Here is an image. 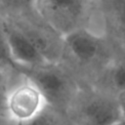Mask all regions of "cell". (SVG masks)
<instances>
[{
    "label": "cell",
    "mask_w": 125,
    "mask_h": 125,
    "mask_svg": "<svg viewBox=\"0 0 125 125\" xmlns=\"http://www.w3.org/2000/svg\"><path fill=\"white\" fill-rule=\"evenodd\" d=\"M7 94L8 90L0 88V119L3 120H9L7 108Z\"/></svg>",
    "instance_id": "cell-12"
},
{
    "label": "cell",
    "mask_w": 125,
    "mask_h": 125,
    "mask_svg": "<svg viewBox=\"0 0 125 125\" xmlns=\"http://www.w3.org/2000/svg\"><path fill=\"white\" fill-rule=\"evenodd\" d=\"M120 124H123V125H125V121H122V122H121Z\"/></svg>",
    "instance_id": "cell-16"
},
{
    "label": "cell",
    "mask_w": 125,
    "mask_h": 125,
    "mask_svg": "<svg viewBox=\"0 0 125 125\" xmlns=\"http://www.w3.org/2000/svg\"><path fill=\"white\" fill-rule=\"evenodd\" d=\"M0 14L22 31L48 62H60L63 37L38 14L34 0H0Z\"/></svg>",
    "instance_id": "cell-2"
},
{
    "label": "cell",
    "mask_w": 125,
    "mask_h": 125,
    "mask_svg": "<svg viewBox=\"0 0 125 125\" xmlns=\"http://www.w3.org/2000/svg\"><path fill=\"white\" fill-rule=\"evenodd\" d=\"M19 75H20V74H19ZM19 75H18V76H19ZM18 76H17V77H18ZM17 77L12 78L11 76H9L7 73H5V72L0 68V88L5 89V90H9L11 84L13 83V81H14Z\"/></svg>",
    "instance_id": "cell-13"
},
{
    "label": "cell",
    "mask_w": 125,
    "mask_h": 125,
    "mask_svg": "<svg viewBox=\"0 0 125 125\" xmlns=\"http://www.w3.org/2000/svg\"><path fill=\"white\" fill-rule=\"evenodd\" d=\"M118 125H123V124H118Z\"/></svg>",
    "instance_id": "cell-17"
},
{
    "label": "cell",
    "mask_w": 125,
    "mask_h": 125,
    "mask_svg": "<svg viewBox=\"0 0 125 125\" xmlns=\"http://www.w3.org/2000/svg\"><path fill=\"white\" fill-rule=\"evenodd\" d=\"M0 125H16V124H14L13 122H11L10 120H3V119H0Z\"/></svg>",
    "instance_id": "cell-15"
},
{
    "label": "cell",
    "mask_w": 125,
    "mask_h": 125,
    "mask_svg": "<svg viewBox=\"0 0 125 125\" xmlns=\"http://www.w3.org/2000/svg\"><path fill=\"white\" fill-rule=\"evenodd\" d=\"M34 6L62 37L81 30L104 34L98 0H34Z\"/></svg>",
    "instance_id": "cell-3"
},
{
    "label": "cell",
    "mask_w": 125,
    "mask_h": 125,
    "mask_svg": "<svg viewBox=\"0 0 125 125\" xmlns=\"http://www.w3.org/2000/svg\"><path fill=\"white\" fill-rule=\"evenodd\" d=\"M18 72L27 77L41 92L48 106L64 116L67 115L82 86L61 63L18 68Z\"/></svg>",
    "instance_id": "cell-4"
},
{
    "label": "cell",
    "mask_w": 125,
    "mask_h": 125,
    "mask_svg": "<svg viewBox=\"0 0 125 125\" xmlns=\"http://www.w3.org/2000/svg\"><path fill=\"white\" fill-rule=\"evenodd\" d=\"M46 106V101L39 89L20 73L7 94L9 120L15 124L25 122L39 114Z\"/></svg>",
    "instance_id": "cell-6"
},
{
    "label": "cell",
    "mask_w": 125,
    "mask_h": 125,
    "mask_svg": "<svg viewBox=\"0 0 125 125\" xmlns=\"http://www.w3.org/2000/svg\"><path fill=\"white\" fill-rule=\"evenodd\" d=\"M1 17L10 54L13 62L17 65V69L20 67H36L50 63L12 21L3 15Z\"/></svg>",
    "instance_id": "cell-7"
},
{
    "label": "cell",
    "mask_w": 125,
    "mask_h": 125,
    "mask_svg": "<svg viewBox=\"0 0 125 125\" xmlns=\"http://www.w3.org/2000/svg\"><path fill=\"white\" fill-rule=\"evenodd\" d=\"M117 100L125 96V50L118 49L115 57L90 86Z\"/></svg>",
    "instance_id": "cell-9"
},
{
    "label": "cell",
    "mask_w": 125,
    "mask_h": 125,
    "mask_svg": "<svg viewBox=\"0 0 125 125\" xmlns=\"http://www.w3.org/2000/svg\"><path fill=\"white\" fill-rule=\"evenodd\" d=\"M69 125H118L123 121L119 100L92 87H82L67 115Z\"/></svg>",
    "instance_id": "cell-5"
},
{
    "label": "cell",
    "mask_w": 125,
    "mask_h": 125,
    "mask_svg": "<svg viewBox=\"0 0 125 125\" xmlns=\"http://www.w3.org/2000/svg\"><path fill=\"white\" fill-rule=\"evenodd\" d=\"M0 68L12 78L17 77L20 73L18 72L17 65L12 60L7 38L4 32L2 17L0 15Z\"/></svg>",
    "instance_id": "cell-11"
},
{
    "label": "cell",
    "mask_w": 125,
    "mask_h": 125,
    "mask_svg": "<svg viewBox=\"0 0 125 125\" xmlns=\"http://www.w3.org/2000/svg\"><path fill=\"white\" fill-rule=\"evenodd\" d=\"M104 34L125 50V0H98Z\"/></svg>",
    "instance_id": "cell-8"
},
{
    "label": "cell",
    "mask_w": 125,
    "mask_h": 125,
    "mask_svg": "<svg viewBox=\"0 0 125 125\" xmlns=\"http://www.w3.org/2000/svg\"><path fill=\"white\" fill-rule=\"evenodd\" d=\"M119 47L104 34L81 30L63 37L59 63L81 84L90 87L115 57Z\"/></svg>",
    "instance_id": "cell-1"
},
{
    "label": "cell",
    "mask_w": 125,
    "mask_h": 125,
    "mask_svg": "<svg viewBox=\"0 0 125 125\" xmlns=\"http://www.w3.org/2000/svg\"><path fill=\"white\" fill-rule=\"evenodd\" d=\"M119 104H120V108L123 116V121H125V96L119 99Z\"/></svg>",
    "instance_id": "cell-14"
},
{
    "label": "cell",
    "mask_w": 125,
    "mask_h": 125,
    "mask_svg": "<svg viewBox=\"0 0 125 125\" xmlns=\"http://www.w3.org/2000/svg\"><path fill=\"white\" fill-rule=\"evenodd\" d=\"M16 125H69V123L66 116L47 105L33 118Z\"/></svg>",
    "instance_id": "cell-10"
}]
</instances>
